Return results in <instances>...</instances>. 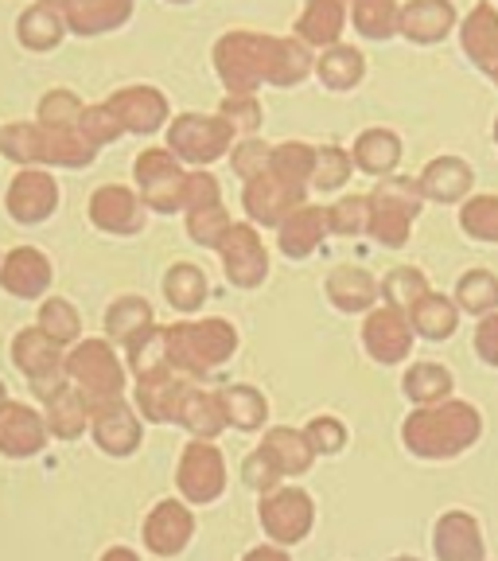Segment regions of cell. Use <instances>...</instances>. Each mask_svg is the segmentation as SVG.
<instances>
[{"label": "cell", "mask_w": 498, "mask_h": 561, "mask_svg": "<svg viewBox=\"0 0 498 561\" xmlns=\"http://www.w3.org/2000/svg\"><path fill=\"white\" fill-rule=\"evenodd\" d=\"M215 67L230 94H254L262 82L297 87L312 70V51L304 39H277V35L230 32L215 47Z\"/></svg>", "instance_id": "cell-1"}, {"label": "cell", "mask_w": 498, "mask_h": 561, "mask_svg": "<svg viewBox=\"0 0 498 561\" xmlns=\"http://www.w3.org/2000/svg\"><path fill=\"white\" fill-rule=\"evenodd\" d=\"M483 433V417L472 402H444L420 405L417 413L405 417V448L413 456H425V460H448V456H460L464 448H472Z\"/></svg>", "instance_id": "cell-2"}, {"label": "cell", "mask_w": 498, "mask_h": 561, "mask_svg": "<svg viewBox=\"0 0 498 561\" xmlns=\"http://www.w3.org/2000/svg\"><path fill=\"white\" fill-rule=\"evenodd\" d=\"M97 145L79 122L74 125H9L0 129V152L16 164H62L86 168L94 164Z\"/></svg>", "instance_id": "cell-3"}, {"label": "cell", "mask_w": 498, "mask_h": 561, "mask_svg": "<svg viewBox=\"0 0 498 561\" xmlns=\"http://www.w3.org/2000/svg\"><path fill=\"white\" fill-rule=\"evenodd\" d=\"M167 367L187 378H202L238 351V332L227 320H195V324L164 328Z\"/></svg>", "instance_id": "cell-4"}, {"label": "cell", "mask_w": 498, "mask_h": 561, "mask_svg": "<svg viewBox=\"0 0 498 561\" xmlns=\"http://www.w3.org/2000/svg\"><path fill=\"white\" fill-rule=\"evenodd\" d=\"M67 378L94 402L117 398L125 390V367L105 340H82L67 355Z\"/></svg>", "instance_id": "cell-5"}, {"label": "cell", "mask_w": 498, "mask_h": 561, "mask_svg": "<svg viewBox=\"0 0 498 561\" xmlns=\"http://www.w3.org/2000/svg\"><path fill=\"white\" fill-rule=\"evenodd\" d=\"M12 359H16V367L32 378V390L44 398V402L55 394V390H62V386L70 382L62 343H55L39 324L24 328V332L12 340Z\"/></svg>", "instance_id": "cell-6"}, {"label": "cell", "mask_w": 498, "mask_h": 561, "mask_svg": "<svg viewBox=\"0 0 498 561\" xmlns=\"http://www.w3.org/2000/svg\"><path fill=\"white\" fill-rule=\"evenodd\" d=\"M132 175H137L144 207L160 210V215H172V210L187 207V180H192V172L179 168V157H175V152L149 149L144 157H137Z\"/></svg>", "instance_id": "cell-7"}, {"label": "cell", "mask_w": 498, "mask_h": 561, "mask_svg": "<svg viewBox=\"0 0 498 561\" xmlns=\"http://www.w3.org/2000/svg\"><path fill=\"white\" fill-rule=\"evenodd\" d=\"M420 184H409V180H390L382 184L374 195H370V234L382 245H405L409 238V227L420 210Z\"/></svg>", "instance_id": "cell-8"}, {"label": "cell", "mask_w": 498, "mask_h": 561, "mask_svg": "<svg viewBox=\"0 0 498 561\" xmlns=\"http://www.w3.org/2000/svg\"><path fill=\"white\" fill-rule=\"evenodd\" d=\"M257 518H262L265 535L277 546H297L308 538L315 523V507L312 495L300 488H273L262 495V507H257Z\"/></svg>", "instance_id": "cell-9"}, {"label": "cell", "mask_w": 498, "mask_h": 561, "mask_svg": "<svg viewBox=\"0 0 498 561\" xmlns=\"http://www.w3.org/2000/svg\"><path fill=\"white\" fill-rule=\"evenodd\" d=\"M234 140V125L227 117H202V114H184L175 117L167 129V145L184 164H210L215 157L230 149Z\"/></svg>", "instance_id": "cell-10"}, {"label": "cell", "mask_w": 498, "mask_h": 561, "mask_svg": "<svg viewBox=\"0 0 498 561\" xmlns=\"http://www.w3.org/2000/svg\"><path fill=\"white\" fill-rule=\"evenodd\" d=\"M175 483H179V495L192 503H215L227 488V460L210 440L195 437L192 445L179 456V468H175Z\"/></svg>", "instance_id": "cell-11"}, {"label": "cell", "mask_w": 498, "mask_h": 561, "mask_svg": "<svg viewBox=\"0 0 498 561\" xmlns=\"http://www.w3.org/2000/svg\"><path fill=\"white\" fill-rule=\"evenodd\" d=\"M300 203H304V187L285 180V175H277L273 168H265L254 180H245V210H250V219L262 222V227H280Z\"/></svg>", "instance_id": "cell-12"}, {"label": "cell", "mask_w": 498, "mask_h": 561, "mask_svg": "<svg viewBox=\"0 0 498 561\" xmlns=\"http://www.w3.org/2000/svg\"><path fill=\"white\" fill-rule=\"evenodd\" d=\"M413 324H409V312L405 308H374L367 316V324H362V347L370 351V359L374 363H402L413 347Z\"/></svg>", "instance_id": "cell-13"}, {"label": "cell", "mask_w": 498, "mask_h": 561, "mask_svg": "<svg viewBox=\"0 0 498 561\" xmlns=\"http://www.w3.org/2000/svg\"><path fill=\"white\" fill-rule=\"evenodd\" d=\"M90 430H94L97 448L109 456H129L140 445V417L121 394L90 405Z\"/></svg>", "instance_id": "cell-14"}, {"label": "cell", "mask_w": 498, "mask_h": 561, "mask_svg": "<svg viewBox=\"0 0 498 561\" xmlns=\"http://www.w3.org/2000/svg\"><path fill=\"white\" fill-rule=\"evenodd\" d=\"M219 254H222V270H227V277L234 280L238 289H257L265 280V273H269V257H265L262 238H257L254 227H245V222L230 227V234L219 245Z\"/></svg>", "instance_id": "cell-15"}, {"label": "cell", "mask_w": 498, "mask_h": 561, "mask_svg": "<svg viewBox=\"0 0 498 561\" xmlns=\"http://www.w3.org/2000/svg\"><path fill=\"white\" fill-rule=\"evenodd\" d=\"M192 390V378L179 375V370L164 367L157 375H140L137 378V410L149 421H179V410H184V398Z\"/></svg>", "instance_id": "cell-16"}, {"label": "cell", "mask_w": 498, "mask_h": 561, "mask_svg": "<svg viewBox=\"0 0 498 561\" xmlns=\"http://www.w3.org/2000/svg\"><path fill=\"white\" fill-rule=\"evenodd\" d=\"M59 207V184L39 168H24L9 187V215L16 222H44Z\"/></svg>", "instance_id": "cell-17"}, {"label": "cell", "mask_w": 498, "mask_h": 561, "mask_svg": "<svg viewBox=\"0 0 498 561\" xmlns=\"http://www.w3.org/2000/svg\"><path fill=\"white\" fill-rule=\"evenodd\" d=\"M47 421L32 405L4 402L0 405V453L12 460H27L47 445Z\"/></svg>", "instance_id": "cell-18"}, {"label": "cell", "mask_w": 498, "mask_h": 561, "mask_svg": "<svg viewBox=\"0 0 498 561\" xmlns=\"http://www.w3.org/2000/svg\"><path fill=\"white\" fill-rule=\"evenodd\" d=\"M192 535H195V518L179 500L157 503L149 511V518H144V546L152 553H160V558H175V553L192 542Z\"/></svg>", "instance_id": "cell-19"}, {"label": "cell", "mask_w": 498, "mask_h": 561, "mask_svg": "<svg viewBox=\"0 0 498 561\" xmlns=\"http://www.w3.org/2000/svg\"><path fill=\"white\" fill-rule=\"evenodd\" d=\"M432 550H437L440 561H487L483 530L467 511H448V515H440L437 535H432Z\"/></svg>", "instance_id": "cell-20"}, {"label": "cell", "mask_w": 498, "mask_h": 561, "mask_svg": "<svg viewBox=\"0 0 498 561\" xmlns=\"http://www.w3.org/2000/svg\"><path fill=\"white\" fill-rule=\"evenodd\" d=\"M0 285L20 300L44 297L51 285V262H47L35 245H16L4 262H0Z\"/></svg>", "instance_id": "cell-21"}, {"label": "cell", "mask_w": 498, "mask_h": 561, "mask_svg": "<svg viewBox=\"0 0 498 561\" xmlns=\"http://www.w3.org/2000/svg\"><path fill=\"white\" fill-rule=\"evenodd\" d=\"M90 219L109 234H137L144 227V199L129 187H97L90 199Z\"/></svg>", "instance_id": "cell-22"}, {"label": "cell", "mask_w": 498, "mask_h": 561, "mask_svg": "<svg viewBox=\"0 0 498 561\" xmlns=\"http://www.w3.org/2000/svg\"><path fill=\"white\" fill-rule=\"evenodd\" d=\"M105 105L117 114V122H121L125 133H157L167 117L164 94L152 87H125V90H117Z\"/></svg>", "instance_id": "cell-23"}, {"label": "cell", "mask_w": 498, "mask_h": 561, "mask_svg": "<svg viewBox=\"0 0 498 561\" xmlns=\"http://www.w3.org/2000/svg\"><path fill=\"white\" fill-rule=\"evenodd\" d=\"M460 39H464L467 59L498 87V12L479 4V9L464 20V27H460Z\"/></svg>", "instance_id": "cell-24"}, {"label": "cell", "mask_w": 498, "mask_h": 561, "mask_svg": "<svg viewBox=\"0 0 498 561\" xmlns=\"http://www.w3.org/2000/svg\"><path fill=\"white\" fill-rule=\"evenodd\" d=\"M327 230H332V210L300 203L289 219L280 222V250L289 257H308L315 245L324 242Z\"/></svg>", "instance_id": "cell-25"}, {"label": "cell", "mask_w": 498, "mask_h": 561, "mask_svg": "<svg viewBox=\"0 0 498 561\" xmlns=\"http://www.w3.org/2000/svg\"><path fill=\"white\" fill-rule=\"evenodd\" d=\"M132 0H67L62 4V20L70 32L79 35H102L114 32L129 20Z\"/></svg>", "instance_id": "cell-26"}, {"label": "cell", "mask_w": 498, "mask_h": 561, "mask_svg": "<svg viewBox=\"0 0 498 561\" xmlns=\"http://www.w3.org/2000/svg\"><path fill=\"white\" fill-rule=\"evenodd\" d=\"M455 12L448 0H413L402 9V35L417 39V44H437L452 32Z\"/></svg>", "instance_id": "cell-27"}, {"label": "cell", "mask_w": 498, "mask_h": 561, "mask_svg": "<svg viewBox=\"0 0 498 561\" xmlns=\"http://www.w3.org/2000/svg\"><path fill=\"white\" fill-rule=\"evenodd\" d=\"M90 425V398L82 394L79 386L67 382L62 390H55L47 398V430L62 440H74L82 437V430Z\"/></svg>", "instance_id": "cell-28"}, {"label": "cell", "mask_w": 498, "mask_h": 561, "mask_svg": "<svg viewBox=\"0 0 498 561\" xmlns=\"http://www.w3.org/2000/svg\"><path fill=\"white\" fill-rule=\"evenodd\" d=\"M378 280L370 277L359 265H339V270L327 277V297H332L335 308L343 312H370V305L378 300Z\"/></svg>", "instance_id": "cell-29"}, {"label": "cell", "mask_w": 498, "mask_h": 561, "mask_svg": "<svg viewBox=\"0 0 498 561\" xmlns=\"http://www.w3.org/2000/svg\"><path fill=\"white\" fill-rule=\"evenodd\" d=\"M467 187H472V168H467L460 157L432 160V164L425 168V175H420V192H425V199H437V203L464 199Z\"/></svg>", "instance_id": "cell-30"}, {"label": "cell", "mask_w": 498, "mask_h": 561, "mask_svg": "<svg viewBox=\"0 0 498 561\" xmlns=\"http://www.w3.org/2000/svg\"><path fill=\"white\" fill-rule=\"evenodd\" d=\"M179 425H184L187 433H195V437L215 440L230 425L227 410H222V398L207 394V390H195L192 386L184 398V410H179Z\"/></svg>", "instance_id": "cell-31"}, {"label": "cell", "mask_w": 498, "mask_h": 561, "mask_svg": "<svg viewBox=\"0 0 498 561\" xmlns=\"http://www.w3.org/2000/svg\"><path fill=\"white\" fill-rule=\"evenodd\" d=\"M409 324H413V332L425 335V340H448V335L455 332V324H460V305H452L448 297L429 289L409 308Z\"/></svg>", "instance_id": "cell-32"}, {"label": "cell", "mask_w": 498, "mask_h": 561, "mask_svg": "<svg viewBox=\"0 0 498 561\" xmlns=\"http://www.w3.org/2000/svg\"><path fill=\"white\" fill-rule=\"evenodd\" d=\"M262 448L273 456V465L280 468V476H304L315 460L312 440L297 430H269L262 440Z\"/></svg>", "instance_id": "cell-33"}, {"label": "cell", "mask_w": 498, "mask_h": 561, "mask_svg": "<svg viewBox=\"0 0 498 561\" xmlns=\"http://www.w3.org/2000/svg\"><path fill=\"white\" fill-rule=\"evenodd\" d=\"M343 9H347V0H308L304 16L297 20V35L304 44L335 47L343 32Z\"/></svg>", "instance_id": "cell-34"}, {"label": "cell", "mask_w": 498, "mask_h": 561, "mask_svg": "<svg viewBox=\"0 0 498 561\" xmlns=\"http://www.w3.org/2000/svg\"><path fill=\"white\" fill-rule=\"evenodd\" d=\"M152 328V308L149 300L140 297H121L109 305V312H105V332H109V340L125 343L129 347L137 335H144Z\"/></svg>", "instance_id": "cell-35"}, {"label": "cell", "mask_w": 498, "mask_h": 561, "mask_svg": "<svg viewBox=\"0 0 498 561\" xmlns=\"http://www.w3.org/2000/svg\"><path fill=\"white\" fill-rule=\"evenodd\" d=\"M402 160V140L394 137L390 129H370L355 140V164L362 172H390V168Z\"/></svg>", "instance_id": "cell-36"}, {"label": "cell", "mask_w": 498, "mask_h": 561, "mask_svg": "<svg viewBox=\"0 0 498 561\" xmlns=\"http://www.w3.org/2000/svg\"><path fill=\"white\" fill-rule=\"evenodd\" d=\"M219 398H222V410H227V421L234 430L250 433L265 425L269 405H265V398L257 394L254 386H227V390H219Z\"/></svg>", "instance_id": "cell-37"}, {"label": "cell", "mask_w": 498, "mask_h": 561, "mask_svg": "<svg viewBox=\"0 0 498 561\" xmlns=\"http://www.w3.org/2000/svg\"><path fill=\"white\" fill-rule=\"evenodd\" d=\"M355 27L367 39H390L394 32H402V9L397 0H355Z\"/></svg>", "instance_id": "cell-38"}, {"label": "cell", "mask_w": 498, "mask_h": 561, "mask_svg": "<svg viewBox=\"0 0 498 561\" xmlns=\"http://www.w3.org/2000/svg\"><path fill=\"white\" fill-rule=\"evenodd\" d=\"M164 297L179 312H195L207 300V273L195 265H172L164 277Z\"/></svg>", "instance_id": "cell-39"}, {"label": "cell", "mask_w": 498, "mask_h": 561, "mask_svg": "<svg viewBox=\"0 0 498 561\" xmlns=\"http://www.w3.org/2000/svg\"><path fill=\"white\" fill-rule=\"evenodd\" d=\"M62 39V20L51 4H35L20 16V44L27 51H51Z\"/></svg>", "instance_id": "cell-40"}, {"label": "cell", "mask_w": 498, "mask_h": 561, "mask_svg": "<svg viewBox=\"0 0 498 561\" xmlns=\"http://www.w3.org/2000/svg\"><path fill=\"white\" fill-rule=\"evenodd\" d=\"M452 394V375H448L440 363H417L409 367L405 375V398L417 405H432V402H444Z\"/></svg>", "instance_id": "cell-41"}, {"label": "cell", "mask_w": 498, "mask_h": 561, "mask_svg": "<svg viewBox=\"0 0 498 561\" xmlns=\"http://www.w3.org/2000/svg\"><path fill=\"white\" fill-rule=\"evenodd\" d=\"M362 55L355 47H327V55L315 62V75L327 90H350L362 79Z\"/></svg>", "instance_id": "cell-42"}, {"label": "cell", "mask_w": 498, "mask_h": 561, "mask_svg": "<svg viewBox=\"0 0 498 561\" xmlns=\"http://www.w3.org/2000/svg\"><path fill=\"white\" fill-rule=\"evenodd\" d=\"M230 227H234V222H230L222 199H207V203L187 207V230H192V238L199 245H215V250H219L222 238L230 234Z\"/></svg>", "instance_id": "cell-43"}, {"label": "cell", "mask_w": 498, "mask_h": 561, "mask_svg": "<svg viewBox=\"0 0 498 561\" xmlns=\"http://www.w3.org/2000/svg\"><path fill=\"white\" fill-rule=\"evenodd\" d=\"M455 305L472 316H487L498 308V277L487 270H472L455 285Z\"/></svg>", "instance_id": "cell-44"}, {"label": "cell", "mask_w": 498, "mask_h": 561, "mask_svg": "<svg viewBox=\"0 0 498 561\" xmlns=\"http://www.w3.org/2000/svg\"><path fill=\"white\" fill-rule=\"evenodd\" d=\"M39 328H44L55 343H62V347H67V343L79 340L82 320H79V312L67 305V300L51 297V300H44V308H39Z\"/></svg>", "instance_id": "cell-45"}, {"label": "cell", "mask_w": 498, "mask_h": 561, "mask_svg": "<svg viewBox=\"0 0 498 561\" xmlns=\"http://www.w3.org/2000/svg\"><path fill=\"white\" fill-rule=\"evenodd\" d=\"M425 293H429V280H425V273H420V270H394L390 277L382 280L385 305L405 308V312H409V308L417 305Z\"/></svg>", "instance_id": "cell-46"}, {"label": "cell", "mask_w": 498, "mask_h": 561, "mask_svg": "<svg viewBox=\"0 0 498 561\" xmlns=\"http://www.w3.org/2000/svg\"><path fill=\"white\" fill-rule=\"evenodd\" d=\"M460 227L479 242H498V195H479L460 210Z\"/></svg>", "instance_id": "cell-47"}, {"label": "cell", "mask_w": 498, "mask_h": 561, "mask_svg": "<svg viewBox=\"0 0 498 561\" xmlns=\"http://www.w3.org/2000/svg\"><path fill=\"white\" fill-rule=\"evenodd\" d=\"M332 230L335 234H359V230H370V199H339L332 207Z\"/></svg>", "instance_id": "cell-48"}, {"label": "cell", "mask_w": 498, "mask_h": 561, "mask_svg": "<svg viewBox=\"0 0 498 561\" xmlns=\"http://www.w3.org/2000/svg\"><path fill=\"white\" fill-rule=\"evenodd\" d=\"M347 175H350V164H347V157H343V149H324L320 160H315L312 184L320 187V192H335V187L347 184Z\"/></svg>", "instance_id": "cell-49"}, {"label": "cell", "mask_w": 498, "mask_h": 561, "mask_svg": "<svg viewBox=\"0 0 498 561\" xmlns=\"http://www.w3.org/2000/svg\"><path fill=\"white\" fill-rule=\"evenodd\" d=\"M82 117V105L67 90H55L39 102V125H74Z\"/></svg>", "instance_id": "cell-50"}, {"label": "cell", "mask_w": 498, "mask_h": 561, "mask_svg": "<svg viewBox=\"0 0 498 561\" xmlns=\"http://www.w3.org/2000/svg\"><path fill=\"white\" fill-rule=\"evenodd\" d=\"M304 437L312 440L315 453H327V456H335L343 445H347V430H343V421H335V417H315V421H308Z\"/></svg>", "instance_id": "cell-51"}, {"label": "cell", "mask_w": 498, "mask_h": 561, "mask_svg": "<svg viewBox=\"0 0 498 561\" xmlns=\"http://www.w3.org/2000/svg\"><path fill=\"white\" fill-rule=\"evenodd\" d=\"M79 125L90 133V137L97 140V145H109V140L121 137V122H117V114L109 110V105H94V110H82Z\"/></svg>", "instance_id": "cell-52"}, {"label": "cell", "mask_w": 498, "mask_h": 561, "mask_svg": "<svg viewBox=\"0 0 498 561\" xmlns=\"http://www.w3.org/2000/svg\"><path fill=\"white\" fill-rule=\"evenodd\" d=\"M222 117L234 125V133H254L262 125V110H257L254 94H230L222 102Z\"/></svg>", "instance_id": "cell-53"}, {"label": "cell", "mask_w": 498, "mask_h": 561, "mask_svg": "<svg viewBox=\"0 0 498 561\" xmlns=\"http://www.w3.org/2000/svg\"><path fill=\"white\" fill-rule=\"evenodd\" d=\"M242 480L250 483L254 491H262V495H265V491H273L280 483V468L273 465V456L265 453V448H257V453L242 465Z\"/></svg>", "instance_id": "cell-54"}, {"label": "cell", "mask_w": 498, "mask_h": 561, "mask_svg": "<svg viewBox=\"0 0 498 561\" xmlns=\"http://www.w3.org/2000/svg\"><path fill=\"white\" fill-rule=\"evenodd\" d=\"M269 157H273V149L265 145V140H242L234 149V172L238 175H245V180H254V175H262L265 168H269Z\"/></svg>", "instance_id": "cell-55"}, {"label": "cell", "mask_w": 498, "mask_h": 561, "mask_svg": "<svg viewBox=\"0 0 498 561\" xmlns=\"http://www.w3.org/2000/svg\"><path fill=\"white\" fill-rule=\"evenodd\" d=\"M475 355L490 367H498V312H487L475 328Z\"/></svg>", "instance_id": "cell-56"}, {"label": "cell", "mask_w": 498, "mask_h": 561, "mask_svg": "<svg viewBox=\"0 0 498 561\" xmlns=\"http://www.w3.org/2000/svg\"><path fill=\"white\" fill-rule=\"evenodd\" d=\"M242 561H289V553L280 550V546H257V550H250Z\"/></svg>", "instance_id": "cell-57"}, {"label": "cell", "mask_w": 498, "mask_h": 561, "mask_svg": "<svg viewBox=\"0 0 498 561\" xmlns=\"http://www.w3.org/2000/svg\"><path fill=\"white\" fill-rule=\"evenodd\" d=\"M102 561H140V558L129 550V546H109V550L102 553Z\"/></svg>", "instance_id": "cell-58"}, {"label": "cell", "mask_w": 498, "mask_h": 561, "mask_svg": "<svg viewBox=\"0 0 498 561\" xmlns=\"http://www.w3.org/2000/svg\"><path fill=\"white\" fill-rule=\"evenodd\" d=\"M44 4H51V9H62V4H67V0H44Z\"/></svg>", "instance_id": "cell-59"}, {"label": "cell", "mask_w": 498, "mask_h": 561, "mask_svg": "<svg viewBox=\"0 0 498 561\" xmlns=\"http://www.w3.org/2000/svg\"><path fill=\"white\" fill-rule=\"evenodd\" d=\"M4 402H9V394H4V382H0V405H4Z\"/></svg>", "instance_id": "cell-60"}, {"label": "cell", "mask_w": 498, "mask_h": 561, "mask_svg": "<svg viewBox=\"0 0 498 561\" xmlns=\"http://www.w3.org/2000/svg\"><path fill=\"white\" fill-rule=\"evenodd\" d=\"M394 561H417V558H394Z\"/></svg>", "instance_id": "cell-61"}, {"label": "cell", "mask_w": 498, "mask_h": 561, "mask_svg": "<svg viewBox=\"0 0 498 561\" xmlns=\"http://www.w3.org/2000/svg\"><path fill=\"white\" fill-rule=\"evenodd\" d=\"M172 4H187V0H172Z\"/></svg>", "instance_id": "cell-62"}, {"label": "cell", "mask_w": 498, "mask_h": 561, "mask_svg": "<svg viewBox=\"0 0 498 561\" xmlns=\"http://www.w3.org/2000/svg\"><path fill=\"white\" fill-rule=\"evenodd\" d=\"M495 140H498V122H495Z\"/></svg>", "instance_id": "cell-63"}]
</instances>
